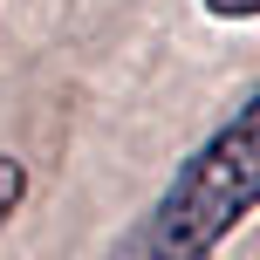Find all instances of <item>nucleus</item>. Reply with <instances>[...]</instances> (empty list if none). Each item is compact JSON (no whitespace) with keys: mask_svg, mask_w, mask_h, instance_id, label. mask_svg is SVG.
I'll list each match as a JSON object with an SVG mask.
<instances>
[{"mask_svg":"<svg viewBox=\"0 0 260 260\" xmlns=\"http://www.w3.org/2000/svg\"><path fill=\"white\" fill-rule=\"evenodd\" d=\"M253 212H260V89L171 171L165 199L151 206L144 253L151 260H206Z\"/></svg>","mask_w":260,"mask_h":260,"instance_id":"f257e3e1","label":"nucleus"},{"mask_svg":"<svg viewBox=\"0 0 260 260\" xmlns=\"http://www.w3.org/2000/svg\"><path fill=\"white\" fill-rule=\"evenodd\" d=\"M27 206V165L14 151H0V233L14 226V212Z\"/></svg>","mask_w":260,"mask_h":260,"instance_id":"f03ea898","label":"nucleus"},{"mask_svg":"<svg viewBox=\"0 0 260 260\" xmlns=\"http://www.w3.org/2000/svg\"><path fill=\"white\" fill-rule=\"evenodd\" d=\"M212 21H260V0H199Z\"/></svg>","mask_w":260,"mask_h":260,"instance_id":"7ed1b4c3","label":"nucleus"}]
</instances>
